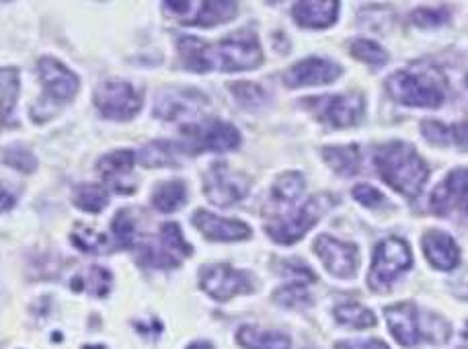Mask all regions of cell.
<instances>
[{"mask_svg":"<svg viewBox=\"0 0 468 349\" xmlns=\"http://www.w3.org/2000/svg\"><path fill=\"white\" fill-rule=\"evenodd\" d=\"M177 54L183 69L191 72L255 70L263 62L257 33L249 29L234 31L218 44H207L199 37L183 36L177 39Z\"/></svg>","mask_w":468,"mask_h":349,"instance_id":"cell-1","label":"cell"},{"mask_svg":"<svg viewBox=\"0 0 468 349\" xmlns=\"http://www.w3.org/2000/svg\"><path fill=\"white\" fill-rule=\"evenodd\" d=\"M374 167L380 179L399 194L417 197L430 177V169L413 146L405 143H388L376 148Z\"/></svg>","mask_w":468,"mask_h":349,"instance_id":"cell-2","label":"cell"},{"mask_svg":"<svg viewBox=\"0 0 468 349\" xmlns=\"http://www.w3.org/2000/svg\"><path fill=\"white\" fill-rule=\"evenodd\" d=\"M387 321L392 337L403 347H415L420 342L446 344L450 339V325L433 312H421L411 302H399L387 309Z\"/></svg>","mask_w":468,"mask_h":349,"instance_id":"cell-3","label":"cell"},{"mask_svg":"<svg viewBox=\"0 0 468 349\" xmlns=\"http://www.w3.org/2000/svg\"><path fill=\"white\" fill-rule=\"evenodd\" d=\"M388 95L407 107H440L444 103V79L433 66L399 70L387 80Z\"/></svg>","mask_w":468,"mask_h":349,"instance_id":"cell-4","label":"cell"},{"mask_svg":"<svg viewBox=\"0 0 468 349\" xmlns=\"http://www.w3.org/2000/svg\"><path fill=\"white\" fill-rule=\"evenodd\" d=\"M333 206H335V199L331 194H316L288 212L273 214L265 224L267 235L280 245H294Z\"/></svg>","mask_w":468,"mask_h":349,"instance_id":"cell-5","label":"cell"},{"mask_svg":"<svg viewBox=\"0 0 468 349\" xmlns=\"http://www.w3.org/2000/svg\"><path fill=\"white\" fill-rule=\"evenodd\" d=\"M133 249H136V259L140 265L156 270L177 268L186 257L194 253V249L183 238L179 224L175 222L161 227L156 238L138 240Z\"/></svg>","mask_w":468,"mask_h":349,"instance_id":"cell-6","label":"cell"},{"mask_svg":"<svg viewBox=\"0 0 468 349\" xmlns=\"http://www.w3.org/2000/svg\"><path fill=\"white\" fill-rule=\"evenodd\" d=\"M413 257L411 249L400 238H384L374 249V259L370 273H367V286L374 292H387L395 284L400 273L411 268Z\"/></svg>","mask_w":468,"mask_h":349,"instance_id":"cell-7","label":"cell"},{"mask_svg":"<svg viewBox=\"0 0 468 349\" xmlns=\"http://www.w3.org/2000/svg\"><path fill=\"white\" fill-rule=\"evenodd\" d=\"M183 143L179 144L187 154L229 153L240 146V134L232 123L212 120L181 128Z\"/></svg>","mask_w":468,"mask_h":349,"instance_id":"cell-8","label":"cell"},{"mask_svg":"<svg viewBox=\"0 0 468 349\" xmlns=\"http://www.w3.org/2000/svg\"><path fill=\"white\" fill-rule=\"evenodd\" d=\"M210 110V99L202 90L187 87H169L158 93L154 101V115L165 122H189L199 123L204 111Z\"/></svg>","mask_w":468,"mask_h":349,"instance_id":"cell-9","label":"cell"},{"mask_svg":"<svg viewBox=\"0 0 468 349\" xmlns=\"http://www.w3.org/2000/svg\"><path fill=\"white\" fill-rule=\"evenodd\" d=\"M314 113V118L329 128H351L364 115L362 95H314L303 101Z\"/></svg>","mask_w":468,"mask_h":349,"instance_id":"cell-10","label":"cell"},{"mask_svg":"<svg viewBox=\"0 0 468 349\" xmlns=\"http://www.w3.org/2000/svg\"><path fill=\"white\" fill-rule=\"evenodd\" d=\"M250 179L240 171L229 167L227 163H214L204 174V194L214 206L227 207L247 197Z\"/></svg>","mask_w":468,"mask_h":349,"instance_id":"cell-11","label":"cell"},{"mask_svg":"<svg viewBox=\"0 0 468 349\" xmlns=\"http://www.w3.org/2000/svg\"><path fill=\"white\" fill-rule=\"evenodd\" d=\"M199 288L210 294L214 301L222 302L237 294L253 292V278L250 273L232 268V265L212 263L199 270Z\"/></svg>","mask_w":468,"mask_h":349,"instance_id":"cell-12","label":"cell"},{"mask_svg":"<svg viewBox=\"0 0 468 349\" xmlns=\"http://www.w3.org/2000/svg\"><path fill=\"white\" fill-rule=\"evenodd\" d=\"M95 107L107 120L128 122L140 111L142 99L123 80H107L95 89Z\"/></svg>","mask_w":468,"mask_h":349,"instance_id":"cell-13","label":"cell"},{"mask_svg":"<svg viewBox=\"0 0 468 349\" xmlns=\"http://www.w3.org/2000/svg\"><path fill=\"white\" fill-rule=\"evenodd\" d=\"M171 16H177L181 25H196V27H214L237 16V3H163L161 5Z\"/></svg>","mask_w":468,"mask_h":349,"instance_id":"cell-14","label":"cell"},{"mask_svg":"<svg viewBox=\"0 0 468 349\" xmlns=\"http://www.w3.org/2000/svg\"><path fill=\"white\" fill-rule=\"evenodd\" d=\"M314 253L321 257L324 268L335 278H354L359 265V249L351 243H344L329 235H321L314 240Z\"/></svg>","mask_w":468,"mask_h":349,"instance_id":"cell-15","label":"cell"},{"mask_svg":"<svg viewBox=\"0 0 468 349\" xmlns=\"http://www.w3.org/2000/svg\"><path fill=\"white\" fill-rule=\"evenodd\" d=\"M37 74L44 85L49 99L58 103L72 101L80 89V80L70 69H66L62 62L54 60V58H39L37 62Z\"/></svg>","mask_w":468,"mask_h":349,"instance_id":"cell-16","label":"cell"},{"mask_svg":"<svg viewBox=\"0 0 468 349\" xmlns=\"http://www.w3.org/2000/svg\"><path fill=\"white\" fill-rule=\"evenodd\" d=\"M341 74V66L323 58H306L283 72V85L288 89H303L316 85H331Z\"/></svg>","mask_w":468,"mask_h":349,"instance_id":"cell-17","label":"cell"},{"mask_svg":"<svg viewBox=\"0 0 468 349\" xmlns=\"http://www.w3.org/2000/svg\"><path fill=\"white\" fill-rule=\"evenodd\" d=\"M133 163H136V154L132 151H115L105 154L103 159L97 163V171L115 194L128 196L133 194V189H136L132 179H128L132 174Z\"/></svg>","mask_w":468,"mask_h":349,"instance_id":"cell-18","label":"cell"},{"mask_svg":"<svg viewBox=\"0 0 468 349\" xmlns=\"http://www.w3.org/2000/svg\"><path fill=\"white\" fill-rule=\"evenodd\" d=\"M468 206V169H454L431 194V210L448 214L461 206Z\"/></svg>","mask_w":468,"mask_h":349,"instance_id":"cell-19","label":"cell"},{"mask_svg":"<svg viewBox=\"0 0 468 349\" xmlns=\"http://www.w3.org/2000/svg\"><path fill=\"white\" fill-rule=\"evenodd\" d=\"M191 222L210 240H224V243H229V240H245L250 237V228L245 222L220 218V216H214L206 210H197Z\"/></svg>","mask_w":468,"mask_h":349,"instance_id":"cell-20","label":"cell"},{"mask_svg":"<svg viewBox=\"0 0 468 349\" xmlns=\"http://www.w3.org/2000/svg\"><path fill=\"white\" fill-rule=\"evenodd\" d=\"M423 255L433 268L441 271L454 270L461 263V249H458L456 240L436 228L423 235Z\"/></svg>","mask_w":468,"mask_h":349,"instance_id":"cell-21","label":"cell"},{"mask_svg":"<svg viewBox=\"0 0 468 349\" xmlns=\"http://www.w3.org/2000/svg\"><path fill=\"white\" fill-rule=\"evenodd\" d=\"M292 15H294L300 27L327 29L337 21L339 3H333V0H321V3L319 0H313V3H296L292 6Z\"/></svg>","mask_w":468,"mask_h":349,"instance_id":"cell-22","label":"cell"},{"mask_svg":"<svg viewBox=\"0 0 468 349\" xmlns=\"http://www.w3.org/2000/svg\"><path fill=\"white\" fill-rule=\"evenodd\" d=\"M183 151L181 146L166 143V140H154L146 146L140 148L136 154L138 163L146 169H161V167H175L177 164V154Z\"/></svg>","mask_w":468,"mask_h":349,"instance_id":"cell-23","label":"cell"},{"mask_svg":"<svg viewBox=\"0 0 468 349\" xmlns=\"http://www.w3.org/2000/svg\"><path fill=\"white\" fill-rule=\"evenodd\" d=\"M323 159L327 161L329 167L344 177H354L362 167V151L357 144L347 146H327L323 151Z\"/></svg>","mask_w":468,"mask_h":349,"instance_id":"cell-24","label":"cell"},{"mask_svg":"<svg viewBox=\"0 0 468 349\" xmlns=\"http://www.w3.org/2000/svg\"><path fill=\"white\" fill-rule=\"evenodd\" d=\"M239 344L245 349H290V337L278 331H265L257 327H240L237 333Z\"/></svg>","mask_w":468,"mask_h":349,"instance_id":"cell-25","label":"cell"},{"mask_svg":"<svg viewBox=\"0 0 468 349\" xmlns=\"http://www.w3.org/2000/svg\"><path fill=\"white\" fill-rule=\"evenodd\" d=\"M423 136L428 138L431 144H458V146H468V122L463 123H452V126H446V123L440 122H423Z\"/></svg>","mask_w":468,"mask_h":349,"instance_id":"cell-26","label":"cell"},{"mask_svg":"<svg viewBox=\"0 0 468 349\" xmlns=\"http://www.w3.org/2000/svg\"><path fill=\"white\" fill-rule=\"evenodd\" d=\"M186 202H187V187L186 183L179 179L161 183V185H156L153 194V206L163 214H171L175 210H179V207L186 206Z\"/></svg>","mask_w":468,"mask_h":349,"instance_id":"cell-27","label":"cell"},{"mask_svg":"<svg viewBox=\"0 0 468 349\" xmlns=\"http://www.w3.org/2000/svg\"><path fill=\"white\" fill-rule=\"evenodd\" d=\"M306 181L304 174L298 171H288L280 174L273 183V199L280 204H294L304 194Z\"/></svg>","mask_w":468,"mask_h":349,"instance_id":"cell-28","label":"cell"},{"mask_svg":"<svg viewBox=\"0 0 468 349\" xmlns=\"http://www.w3.org/2000/svg\"><path fill=\"white\" fill-rule=\"evenodd\" d=\"M107 204H110V194L95 183H87V185H80L74 191V206L87 214L103 212Z\"/></svg>","mask_w":468,"mask_h":349,"instance_id":"cell-29","label":"cell"},{"mask_svg":"<svg viewBox=\"0 0 468 349\" xmlns=\"http://www.w3.org/2000/svg\"><path fill=\"white\" fill-rule=\"evenodd\" d=\"M335 319L349 329H370L376 325V314L357 302L339 304L335 309Z\"/></svg>","mask_w":468,"mask_h":349,"instance_id":"cell-30","label":"cell"},{"mask_svg":"<svg viewBox=\"0 0 468 349\" xmlns=\"http://www.w3.org/2000/svg\"><path fill=\"white\" fill-rule=\"evenodd\" d=\"M349 52L356 60L367 64L370 69H382V66L388 62V54L384 52L376 41L370 39H351Z\"/></svg>","mask_w":468,"mask_h":349,"instance_id":"cell-31","label":"cell"},{"mask_svg":"<svg viewBox=\"0 0 468 349\" xmlns=\"http://www.w3.org/2000/svg\"><path fill=\"white\" fill-rule=\"evenodd\" d=\"M230 93L232 97L237 99L240 107H245V110H261V107L267 103V95L265 90L255 85V82H234L230 85Z\"/></svg>","mask_w":468,"mask_h":349,"instance_id":"cell-32","label":"cell"},{"mask_svg":"<svg viewBox=\"0 0 468 349\" xmlns=\"http://www.w3.org/2000/svg\"><path fill=\"white\" fill-rule=\"evenodd\" d=\"M70 238H72V243L85 253H99V255H101V253L112 251V245H110V240H107V237L99 235L97 230L89 228V227H79L77 230L72 232Z\"/></svg>","mask_w":468,"mask_h":349,"instance_id":"cell-33","label":"cell"},{"mask_svg":"<svg viewBox=\"0 0 468 349\" xmlns=\"http://www.w3.org/2000/svg\"><path fill=\"white\" fill-rule=\"evenodd\" d=\"M113 228V238L115 245L120 249H133L136 247V227H133L132 214L130 210H120L115 214V218L112 222Z\"/></svg>","mask_w":468,"mask_h":349,"instance_id":"cell-34","label":"cell"},{"mask_svg":"<svg viewBox=\"0 0 468 349\" xmlns=\"http://www.w3.org/2000/svg\"><path fill=\"white\" fill-rule=\"evenodd\" d=\"M0 79H3L0 80V90H3V115L6 120L16 103V95H19V70L11 69V66H5L3 72H0Z\"/></svg>","mask_w":468,"mask_h":349,"instance_id":"cell-35","label":"cell"},{"mask_svg":"<svg viewBox=\"0 0 468 349\" xmlns=\"http://www.w3.org/2000/svg\"><path fill=\"white\" fill-rule=\"evenodd\" d=\"M273 301L280 302L282 306H288V309H300V306L311 304V296H308L304 284H294V281H290V284L275 292Z\"/></svg>","mask_w":468,"mask_h":349,"instance_id":"cell-36","label":"cell"},{"mask_svg":"<svg viewBox=\"0 0 468 349\" xmlns=\"http://www.w3.org/2000/svg\"><path fill=\"white\" fill-rule=\"evenodd\" d=\"M3 161L8 167H15L23 173H31L36 169V156L25 146H6L3 153Z\"/></svg>","mask_w":468,"mask_h":349,"instance_id":"cell-37","label":"cell"},{"mask_svg":"<svg viewBox=\"0 0 468 349\" xmlns=\"http://www.w3.org/2000/svg\"><path fill=\"white\" fill-rule=\"evenodd\" d=\"M448 21V11L444 8H417L413 13V23L417 27H438Z\"/></svg>","mask_w":468,"mask_h":349,"instance_id":"cell-38","label":"cell"},{"mask_svg":"<svg viewBox=\"0 0 468 349\" xmlns=\"http://www.w3.org/2000/svg\"><path fill=\"white\" fill-rule=\"evenodd\" d=\"M87 281H89L90 292L103 298V296H107V292H110V288H112V273L105 271L103 268H90Z\"/></svg>","mask_w":468,"mask_h":349,"instance_id":"cell-39","label":"cell"},{"mask_svg":"<svg viewBox=\"0 0 468 349\" xmlns=\"http://www.w3.org/2000/svg\"><path fill=\"white\" fill-rule=\"evenodd\" d=\"M354 197L356 202H359L366 207H376L384 202V197L378 189H374L372 185H357L354 187Z\"/></svg>","mask_w":468,"mask_h":349,"instance_id":"cell-40","label":"cell"},{"mask_svg":"<svg viewBox=\"0 0 468 349\" xmlns=\"http://www.w3.org/2000/svg\"><path fill=\"white\" fill-rule=\"evenodd\" d=\"M335 349H388V345L380 339H364V342H341Z\"/></svg>","mask_w":468,"mask_h":349,"instance_id":"cell-41","label":"cell"},{"mask_svg":"<svg viewBox=\"0 0 468 349\" xmlns=\"http://www.w3.org/2000/svg\"><path fill=\"white\" fill-rule=\"evenodd\" d=\"M452 288L456 290V294L461 298H466L468 301V271H464L461 278L452 281Z\"/></svg>","mask_w":468,"mask_h":349,"instance_id":"cell-42","label":"cell"},{"mask_svg":"<svg viewBox=\"0 0 468 349\" xmlns=\"http://www.w3.org/2000/svg\"><path fill=\"white\" fill-rule=\"evenodd\" d=\"M187 349H214L207 342H197V344H191Z\"/></svg>","mask_w":468,"mask_h":349,"instance_id":"cell-43","label":"cell"},{"mask_svg":"<svg viewBox=\"0 0 468 349\" xmlns=\"http://www.w3.org/2000/svg\"><path fill=\"white\" fill-rule=\"evenodd\" d=\"M82 349H105L103 345H87V347H82Z\"/></svg>","mask_w":468,"mask_h":349,"instance_id":"cell-44","label":"cell"},{"mask_svg":"<svg viewBox=\"0 0 468 349\" xmlns=\"http://www.w3.org/2000/svg\"><path fill=\"white\" fill-rule=\"evenodd\" d=\"M466 210H468V206H466Z\"/></svg>","mask_w":468,"mask_h":349,"instance_id":"cell-45","label":"cell"}]
</instances>
